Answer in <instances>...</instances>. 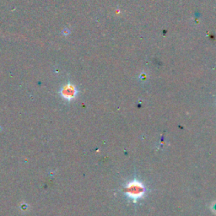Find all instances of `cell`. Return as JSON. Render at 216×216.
Here are the masks:
<instances>
[{"instance_id": "1", "label": "cell", "mask_w": 216, "mask_h": 216, "mask_svg": "<svg viewBox=\"0 0 216 216\" xmlns=\"http://www.w3.org/2000/svg\"><path fill=\"white\" fill-rule=\"evenodd\" d=\"M75 93H76V90H75V88L74 86L72 85H67L65 86L63 90H62V94L63 95L65 96V97H73L74 95H75Z\"/></svg>"}]
</instances>
